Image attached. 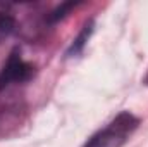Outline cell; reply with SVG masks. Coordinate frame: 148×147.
Masks as SVG:
<instances>
[{"instance_id": "1", "label": "cell", "mask_w": 148, "mask_h": 147, "mask_svg": "<svg viewBox=\"0 0 148 147\" xmlns=\"http://www.w3.org/2000/svg\"><path fill=\"white\" fill-rule=\"evenodd\" d=\"M138 119L129 112H121L112 123L91 137L84 147H121L136 130Z\"/></svg>"}, {"instance_id": "2", "label": "cell", "mask_w": 148, "mask_h": 147, "mask_svg": "<svg viewBox=\"0 0 148 147\" xmlns=\"http://www.w3.org/2000/svg\"><path fill=\"white\" fill-rule=\"evenodd\" d=\"M33 74L35 68L14 52L0 71V88H5L12 83H24L29 78H33Z\"/></svg>"}, {"instance_id": "3", "label": "cell", "mask_w": 148, "mask_h": 147, "mask_svg": "<svg viewBox=\"0 0 148 147\" xmlns=\"http://www.w3.org/2000/svg\"><path fill=\"white\" fill-rule=\"evenodd\" d=\"M16 28V17L12 12V5L0 2V42H3Z\"/></svg>"}, {"instance_id": "4", "label": "cell", "mask_w": 148, "mask_h": 147, "mask_svg": "<svg viewBox=\"0 0 148 147\" xmlns=\"http://www.w3.org/2000/svg\"><path fill=\"white\" fill-rule=\"evenodd\" d=\"M145 81H147V83H148V74H147V78H145Z\"/></svg>"}]
</instances>
